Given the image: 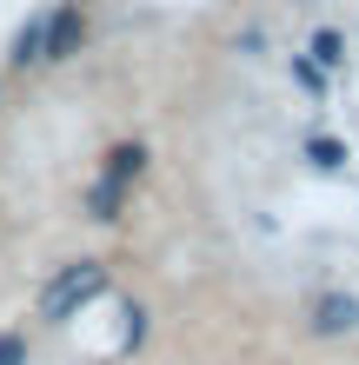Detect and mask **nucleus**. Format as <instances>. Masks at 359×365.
I'll return each mask as SVG.
<instances>
[{
  "instance_id": "12",
  "label": "nucleus",
  "mask_w": 359,
  "mask_h": 365,
  "mask_svg": "<svg viewBox=\"0 0 359 365\" xmlns=\"http://www.w3.org/2000/svg\"><path fill=\"white\" fill-rule=\"evenodd\" d=\"M67 7H87V0H67Z\"/></svg>"
},
{
  "instance_id": "3",
  "label": "nucleus",
  "mask_w": 359,
  "mask_h": 365,
  "mask_svg": "<svg viewBox=\"0 0 359 365\" xmlns=\"http://www.w3.org/2000/svg\"><path fill=\"white\" fill-rule=\"evenodd\" d=\"M313 332H320V339L359 332V299H353V292H326L320 306H313Z\"/></svg>"
},
{
  "instance_id": "1",
  "label": "nucleus",
  "mask_w": 359,
  "mask_h": 365,
  "mask_svg": "<svg viewBox=\"0 0 359 365\" xmlns=\"http://www.w3.org/2000/svg\"><path fill=\"white\" fill-rule=\"evenodd\" d=\"M100 292H107V266L80 259V266H67L47 292H40V319H47V326H67V319H80Z\"/></svg>"
},
{
  "instance_id": "8",
  "label": "nucleus",
  "mask_w": 359,
  "mask_h": 365,
  "mask_svg": "<svg viewBox=\"0 0 359 365\" xmlns=\"http://www.w3.org/2000/svg\"><path fill=\"white\" fill-rule=\"evenodd\" d=\"M306 160L320 166V173H340V166H346V146L333 140V133H313V140H306Z\"/></svg>"
},
{
  "instance_id": "2",
  "label": "nucleus",
  "mask_w": 359,
  "mask_h": 365,
  "mask_svg": "<svg viewBox=\"0 0 359 365\" xmlns=\"http://www.w3.org/2000/svg\"><path fill=\"white\" fill-rule=\"evenodd\" d=\"M80 40H87V14H80V7H54L47 14V47H40V60L60 67V60L80 53Z\"/></svg>"
},
{
  "instance_id": "4",
  "label": "nucleus",
  "mask_w": 359,
  "mask_h": 365,
  "mask_svg": "<svg viewBox=\"0 0 359 365\" xmlns=\"http://www.w3.org/2000/svg\"><path fill=\"white\" fill-rule=\"evenodd\" d=\"M140 173H146V146H140V140H120V146H107V166H100V180L133 186Z\"/></svg>"
},
{
  "instance_id": "10",
  "label": "nucleus",
  "mask_w": 359,
  "mask_h": 365,
  "mask_svg": "<svg viewBox=\"0 0 359 365\" xmlns=\"http://www.w3.org/2000/svg\"><path fill=\"white\" fill-rule=\"evenodd\" d=\"M0 365H27V339H20V332L0 339Z\"/></svg>"
},
{
  "instance_id": "5",
  "label": "nucleus",
  "mask_w": 359,
  "mask_h": 365,
  "mask_svg": "<svg viewBox=\"0 0 359 365\" xmlns=\"http://www.w3.org/2000/svg\"><path fill=\"white\" fill-rule=\"evenodd\" d=\"M40 47H47V14H34L27 27L14 34V47H7V60H14L20 73H27V67H47V60H40Z\"/></svg>"
},
{
  "instance_id": "11",
  "label": "nucleus",
  "mask_w": 359,
  "mask_h": 365,
  "mask_svg": "<svg viewBox=\"0 0 359 365\" xmlns=\"http://www.w3.org/2000/svg\"><path fill=\"white\" fill-rule=\"evenodd\" d=\"M233 47H240V53H260V47H266V27H240Z\"/></svg>"
},
{
  "instance_id": "7",
  "label": "nucleus",
  "mask_w": 359,
  "mask_h": 365,
  "mask_svg": "<svg viewBox=\"0 0 359 365\" xmlns=\"http://www.w3.org/2000/svg\"><path fill=\"white\" fill-rule=\"evenodd\" d=\"M313 67H320V73H333V67H346V34L340 27H320V34H313Z\"/></svg>"
},
{
  "instance_id": "6",
  "label": "nucleus",
  "mask_w": 359,
  "mask_h": 365,
  "mask_svg": "<svg viewBox=\"0 0 359 365\" xmlns=\"http://www.w3.org/2000/svg\"><path fill=\"white\" fill-rule=\"evenodd\" d=\"M120 206H126V186H113V180H93V186H87V212H93L100 226H113Z\"/></svg>"
},
{
  "instance_id": "9",
  "label": "nucleus",
  "mask_w": 359,
  "mask_h": 365,
  "mask_svg": "<svg viewBox=\"0 0 359 365\" xmlns=\"http://www.w3.org/2000/svg\"><path fill=\"white\" fill-rule=\"evenodd\" d=\"M293 80H300V87H306V93H320V87H326V73H320V67H313V60H293Z\"/></svg>"
}]
</instances>
